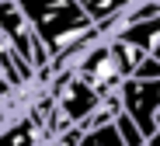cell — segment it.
<instances>
[{"label":"cell","instance_id":"cell-4","mask_svg":"<svg viewBox=\"0 0 160 146\" xmlns=\"http://www.w3.org/2000/svg\"><path fill=\"white\" fill-rule=\"evenodd\" d=\"M11 108V104H7ZM49 129H45V118L32 108H21V111H11L4 129H0V146H49Z\"/></svg>","mask_w":160,"mask_h":146},{"label":"cell","instance_id":"cell-9","mask_svg":"<svg viewBox=\"0 0 160 146\" xmlns=\"http://www.w3.org/2000/svg\"><path fill=\"white\" fill-rule=\"evenodd\" d=\"M49 146H52V143H49Z\"/></svg>","mask_w":160,"mask_h":146},{"label":"cell","instance_id":"cell-2","mask_svg":"<svg viewBox=\"0 0 160 146\" xmlns=\"http://www.w3.org/2000/svg\"><path fill=\"white\" fill-rule=\"evenodd\" d=\"M0 42H4L24 66H32L35 80H42L49 73V52L42 49L35 28L28 24L18 0H0Z\"/></svg>","mask_w":160,"mask_h":146},{"label":"cell","instance_id":"cell-1","mask_svg":"<svg viewBox=\"0 0 160 146\" xmlns=\"http://www.w3.org/2000/svg\"><path fill=\"white\" fill-rule=\"evenodd\" d=\"M28 24L35 28V35L42 49L49 52V73L66 70L77 56H84L101 35L94 21L84 14L80 0H59V4H21ZM45 73V77H49ZM42 77V80H45Z\"/></svg>","mask_w":160,"mask_h":146},{"label":"cell","instance_id":"cell-3","mask_svg":"<svg viewBox=\"0 0 160 146\" xmlns=\"http://www.w3.org/2000/svg\"><path fill=\"white\" fill-rule=\"evenodd\" d=\"M122 115H129L143 139L160 136V80H125L118 87Z\"/></svg>","mask_w":160,"mask_h":146},{"label":"cell","instance_id":"cell-5","mask_svg":"<svg viewBox=\"0 0 160 146\" xmlns=\"http://www.w3.org/2000/svg\"><path fill=\"white\" fill-rule=\"evenodd\" d=\"M77 146H125V143H122V136H118V129L112 122V125H101V129L84 132V139H80Z\"/></svg>","mask_w":160,"mask_h":146},{"label":"cell","instance_id":"cell-7","mask_svg":"<svg viewBox=\"0 0 160 146\" xmlns=\"http://www.w3.org/2000/svg\"><path fill=\"white\" fill-rule=\"evenodd\" d=\"M129 80H160V63L153 59V56H146V59L136 66V73H132Z\"/></svg>","mask_w":160,"mask_h":146},{"label":"cell","instance_id":"cell-8","mask_svg":"<svg viewBox=\"0 0 160 146\" xmlns=\"http://www.w3.org/2000/svg\"><path fill=\"white\" fill-rule=\"evenodd\" d=\"M150 56H153V59H157V63H160V42H157V49H153V52H150Z\"/></svg>","mask_w":160,"mask_h":146},{"label":"cell","instance_id":"cell-6","mask_svg":"<svg viewBox=\"0 0 160 146\" xmlns=\"http://www.w3.org/2000/svg\"><path fill=\"white\" fill-rule=\"evenodd\" d=\"M115 129H118V136H122V143H125V146H146L143 132L136 129V122H132L129 115H118V118H115Z\"/></svg>","mask_w":160,"mask_h":146}]
</instances>
